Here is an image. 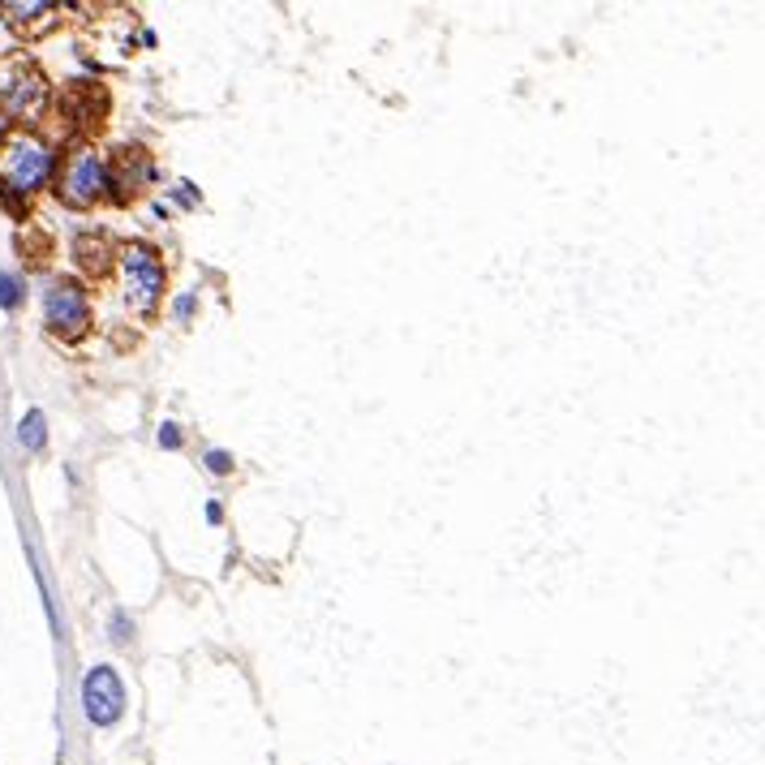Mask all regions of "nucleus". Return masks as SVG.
I'll return each mask as SVG.
<instances>
[{
	"label": "nucleus",
	"instance_id": "obj_1",
	"mask_svg": "<svg viewBox=\"0 0 765 765\" xmlns=\"http://www.w3.org/2000/svg\"><path fill=\"white\" fill-rule=\"evenodd\" d=\"M52 172V151L31 134H9L0 138V190L5 194H35Z\"/></svg>",
	"mask_w": 765,
	"mask_h": 765
},
{
	"label": "nucleus",
	"instance_id": "obj_2",
	"mask_svg": "<svg viewBox=\"0 0 765 765\" xmlns=\"http://www.w3.org/2000/svg\"><path fill=\"white\" fill-rule=\"evenodd\" d=\"M48 99V82H43L39 65L26 52L0 56V112L18 121H35Z\"/></svg>",
	"mask_w": 765,
	"mask_h": 765
},
{
	"label": "nucleus",
	"instance_id": "obj_3",
	"mask_svg": "<svg viewBox=\"0 0 765 765\" xmlns=\"http://www.w3.org/2000/svg\"><path fill=\"white\" fill-rule=\"evenodd\" d=\"M121 271H125V301L134 306L138 314H151L155 301L164 293V267H160V254L151 245H125L121 250Z\"/></svg>",
	"mask_w": 765,
	"mask_h": 765
},
{
	"label": "nucleus",
	"instance_id": "obj_4",
	"mask_svg": "<svg viewBox=\"0 0 765 765\" xmlns=\"http://www.w3.org/2000/svg\"><path fill=\"white\" fill-rule=\"evenodd\" d=\"M104 185H108V168H104V160H99L91 147H78L65 160L61 198L69 202V207H91L95 198H104Z\"/></svg>",
	"mask_w": 765,
	"mask_h": 765
},
{
	"label": "nucleus",
	"instance_id": "obj_5",
	"mask_svg": "<svg viewBox=\"0 0 765 765\" xmlns=\"http://www.w3.org/2000/svg\"><path fill=\"white\" fill-rule=\"evenodd\" d=\"M82 710L95 727H112L125 710V688L112 667H91L82 680Z\"/></svg>",
	"mask_w": 765,
	"mask_h": 765
},
{
	"label": "nucleus",
	"instance_id": "obj_6",
	"mask_svg": "<svg viewBox=\"0 0 765 765\" xmlns=\"http://www.w3.org/2000/svg\"><path fill=\"white\" fill-rule=\"evenodd\" d=\"M43 314H48L52 331L61 336H82L86 323H91V310H86V293L74 280H56L43 297Z\"/></svg>",
	"mask_w": 765,
	"mask_h": 765
},
{
	"label": "nucleus",
	"instance_id": "obj_7",
	"mask_svg": "<svg viewBox=\"0 0 765 765\" xmlns=\"http://www.w3.org/2000/svg\"><path fill=\"white\" fill-rule=\"evenodd\" d=\"M0 13H5V22L22 35H39L56 22V5H43V0H5Z\"/></svg>",
	"mask_w": 765,
	"mask_h": 765
},
{
	"label": "nucleus",
	"instance_id": "obj_8",
	"mask_svg": "<svg viewBox=\"0 0 765 765\" xmlns=\"http://www.w3.org/2000/svg\"><path fill=\"white\" fill-rule=\"evenodd\" d=\"M147 181H151V160H147V151H142V147H125V151L117 155V177H112L117 194L129 198L134 190H142Z\"/></svg>",
	"mask_w": 765,
	"mask_h": 765
},
{
	"label": "nucleus",
	"instance_id": "obj_9",
	"mask_svg": "<svg viewBox=\"0 0 765 765\" xmlns=\"http://www.w3.org/2000/svg\"><path fill=\"white\" fill-rule=\"evenodd\" d=\"M74 250H78V263L82 267H91V271H104L108 267V237H91V233H86V237H78L74 241Z\"/></svg>",
	"mask_w": 765,
	"mask_h": 765
},
{
	"label": "nucleus",
	"instance_id": "obj_10",
	"mask_svg": "<svg viewBox=\"0 0 765 765\" xmlns=\"http://www.w3.org/2000/svg\"><path fill=\"white\" fill-rule=\"evenodd\" d=\"M18 439H22V447L26 452H39L43 443H48V426H43V413L39 409H31L22 417V426H18Z\"/></svg>",
	"mask_w": 765,
	"mask_h": 765
},
{
	"label": "nucleus",
	"instance_id": "obj_11",
	"mask_svg": "<svg viewBox=\"0 0 765 765\" xmlns=\"http://www.w3.org/2000/svg\"><path fill=\"white\" fill-rule=\"evenodd\" d=\"M18 301H22V280L9 276V271H0V306L18 310Z\"/></svg>",
	"mask_w": 765,
	"mask_h": 765
},
{
	"label": "nucleus",
	"instance_id": "obj_12",
	"mask_svg": "<svg viewBox=\"0 0 765 765\" xmlns=\"http://www.w3.org/2000/svg\"><path fill=\"white\" fill-rule=\"evenodd\" d=\"M129 632H134V624L125 619V611H117V615H112V641L125 645V641H129Z\"/></svg>",
	"mask_w": 765,
	"mask_h": 765
},
{
	"label": "nucleus",
	"instance_id": "obj_13",
	"mask_svg": "<svg viewBox=\"0 0 765 765\" xmlns=\"http://www.w3.org/2000/svg\"><path fill=\"white\" fill-rule=\"evenodd\" d=\"M207 469L211 473H228V469H233V456H228V452H207Z\"/></svg>",
	"mask_w": 765,
	"mask_h": 765
},
{
	"label": "nucleus",
	"instance_id": "obj_14",
	"mask_svg": "<svg viewBox=\"0 0 765 765\" xmlns=\"http://www.w3.org/2000/svg\"><path fill=\"white\" fill-rule=\"evenodd\" d=\"M160 443H164V447H181V430L172 426V422H164V426H160Z\"/></svg>",
	"mask_w": 765,
	"mask_h": 765
},
{
	"label": "nucleus",
	"instance_id": "obj_15",
	"mask_svg": "<svg viewBox=\"0 0 765 765\" xmlns=\"http://www.w3.org/2000/svg\"><path fill=\"white\" fill-rule=\"evenodd\" d=\"M190 314H194V297L185 293V297H177V319H190Z\"/></svg>",
	"mask_w": 765,
	"mask_h": 765
}]
</instances>
